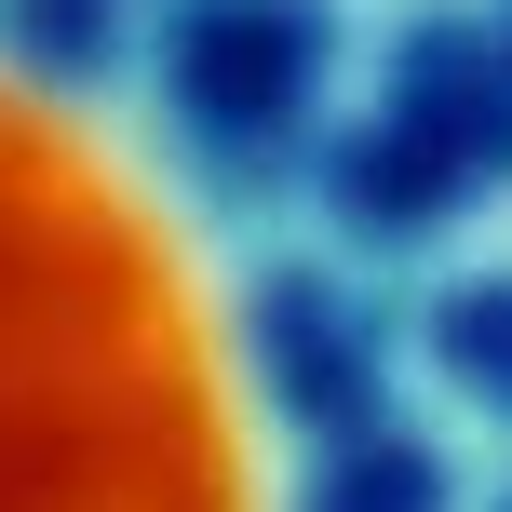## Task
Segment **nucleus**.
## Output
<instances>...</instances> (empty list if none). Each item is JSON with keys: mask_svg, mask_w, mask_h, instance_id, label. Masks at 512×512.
Instances as JSON below:
<instances>
[{"mask_svg": "<svg viewBox=\"0 0 512 512\" xmlns=\"http://www.w3.org/2000/svg\"><path fill=\"white\" fill-rule=\"evenodd\" d=\"M0 512H270V378L203 216L0 54Z\"/></svg>", "mask_w": 512, "mask_h": 512, "instance_id": "1", "label": "nucleus"}]
</instances>
